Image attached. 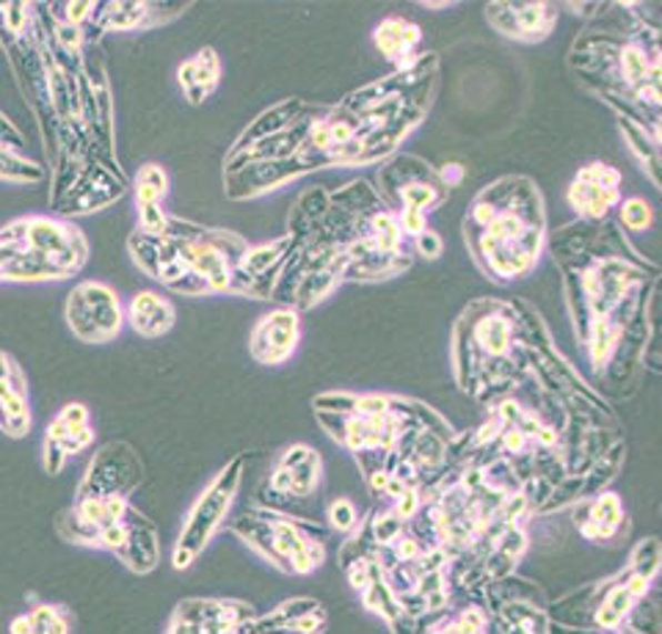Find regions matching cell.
Wrapping results in <instances>:
<instances>
[{
    "label": "cell",
    "mask_w": 662,
    "mask_h": 634,
    "mask_svg": "<svg viewBox=\"0 0 662 634\" xmlns=\"http://www.w3.org/2000/svg\"><path fill=\"white\" fill-rule=\"evenodd\" d=\"M635 20L619 28H588L569 50V67L604 105L660 135L662 48L660 26L643 20L635 3H619Z\"/></svg>",
    "instance_id": "obj_1"
},
{
    "label": "cell",
    "mask_w": 662,
    "mask_h": 634,
    "mask_svg": "<svg viewBox=\"0 0 662 634\" xmlns=\"http://www.w3.org/2000/svg\"><path fill=\"white\" fill-rule=\"evenodd\" d=\"M472 260L496 284L524 279L546 251L544 197L530 177H500L470 202L461 221Z\"/></svg>",
    "instance_id": "obj_2"
},
{
    "label": "cell",
    "mask_w": 662,
    "mask_h": 634,
    "mask_svg": "<svg viewBox=\"0 0 662 634\" xmlns=\"http://www.w3.org/2000/svg\"><path fill=\"white\" fill-rule=\"evenodd\" d=\"M453 373L461 392L494 405L533 375L528 329L516 301L478 299L453 325Z\"/></svg>",
    "instance_id": "obj_3"
},
{
    "label": "cell",
    "mask_w": 662,
    "mask_h": 634,
    "mask_svg": "<svg viewBox=\"0 0 662 634\" xmlns=\"http://www.w3.org/2000/svg\"><path fill=\"white\" fill-rule=\"evenodd\" d=\"M232 533L282 574L307 576L327 563V524L254 505L232 519Z\"/></svg>",
    "instance_id": "obj_4"
},
{
    "label": "cell",
    "mask_w": 662,
    "mask_h": 634,
    "mask_svg": "<svg viewBox=\"0 0 662 634\" xmlns=\"http://www.w3.org/2000/svg\"><path fill=\"white\" fill-rule=\"evenodd\" d=\"M243 470H247V455H235L221 466V472L204 485L202 494L197 496L193 507L188 511L185 522H182L180 535H177L174 552H171V565L174 571H188L202 552L208 550L210 541L221 530V524L230 516L235 496L241 491Z\"/></svg>",
    "instance_id": "obj_5"
},
{
    "label": "cell",
    "mask_w": 662,
    "mask_h": 634,
    "mask_svg": "<svg viewBox=\"0 0 662 634\" xmlns=\"http://www.w3.org/2000/svg\"><path fill=\"white\" fill-rule=\"evenodd\" d=\"M375 191L384 199L392 213L398 210H422L433 213L450 197V185L442 180L439 169L414 155H392L384 160L375 180Z\"/></svg>",
    "instance_id": "obj_6"
},
{
    "label": "cell",
    "mask_w": 662,
    "mask_h": 634,
    "mask_svg": "<svg viewBox=\"0 0 662 634\" xmlns=\"http://www.w3.org/2000/svg\"><path fill=\"white\" fill-rule=\"evenodd\" d=\"M64 318L72 334L81 342H89V345H102V342L117 340L124 325H128L122 299L106 282L78 284L67 295Z\"/></svg>",
    "instance_id": "obj_7"
},
{
    "label": "cell",
    "mask_w": 662,
    "mask_h": 634,
    "mask_svg": "<svg viewBox=\"0 0 662 634\" xmlns=\"http://www.w3.org/2000/svg\"><path fill=\"white\" fill-rule=\"evenodd\" d=\"M3 243H26L70 271V276L81 273L89 262V240L72 221L50 219V215H22L0 230Z\"/></svg>",
    "instance_id": "obj_8"
},
{
    "label": "cell",
    "mask_w": 662,
    "mask_h": 634,
    "mask_svg": "<svg viewBox=\"0 0 662 634\" xmlns=\"http://www.w3.org/2000/svg\"><path fill=\"white\" fill-rule=\"evenodd\" d=\"M257 610L238 598H185L171 613L169 634H243L251 630Z\"/></svg>",
    "instance_id": "obj_9"
},
{
    "label": "cell",
    "mask_w": 662,
    "mask_h": 634,
    "mask_svg": "<svg viewBox=\"0 0 662 634\" xmlns=\"http://www.w3.org/2000/svg\"><path fill=\"white\" fill-rule=\"evenodd\" d=\"M128 188L130 182L124 177L122 165L108 163L100 155H91L86 160L81 174H78L76 185L70 188V193L53 210L59 215H64V219L100 213V210L117 204L128 193Z\"/></svg>",
    "instance_id": "obj_10"
},
{
    "label": "cell",
    "mask_w": 662,
    "mask_h": 634,
    "mask_svg": "<svg viewBox=\"0 0 662 634\" xmlns=\"http://www.w3.org/2000/svg\"><path fill=\"white\" fill-rule=\"evenodd\" d=\"M141 480H144V466H141V459L136 455V450L122 442H113L97 450L89 470H86V477L81 489H78V494L81 496L128 494L130 496V491L139 489Z\"/></svg>",
    "instance_id": "obj_11"
},
{
    "label": "cell",
    "mask_w": 662,
    "mask_h": 634,
    "mask_svg": "<svg viewBox=\"0 0 662 634\" xmlns=\"http://www.w3.org/2000/svg\"><path fill=\"white\" fill-rule=\"evenodd\" d=\"M566 199L580 221H604L621 202V171L604 160L585 163L574 174Z\"/></svg>",
    "instance_id": "obj_12"
},
{
    "label": "cell",
    "mask_w": 662,
    "mask_h": 634,
    "mask_svg": "<svg viewBox=\"0 0 662 634\" xmlns=\"http://www.w3.org/2000/svg\"><path fill=\"white\" fill-rule=\"evenodd\" d=\"M191 3H144V0H117V3H100L91 26L83 28L86 44L100 42L108 31H144L152 26H165L177 20Z\"/></svg>",
    "instance_id": "obj_13"
},
{
    "label": "cell",
    "mask_w": 662,
    "mask_h": 634,
    "mask_svg": "<svg viewBox=\"0 0 662 634\" xmlns=\"http://www.w3.org/2000/svg\"><path fill=\"white\" fill-rule=\"evenodd\" d=\"M558 9H561L558 3H516V0L505 3L500 0V3H489L483 14H487L489 26L502 37L535 44L544 42L552 33L558 22Z\"/></svg>",
    "instance_id": "obj_14"
},
{
    "label": "cell",
    "mask_w": 662,
    "mask_h": 634,
    "mask_svg": "<svg viewBox=\"0 0 662 634\" xmlns=\"http://www.w3.org/2000/svg\"><path fill=\"white\" fill-rule=\"evenodd\" d=\"M301 342V312L293 306H279V310L268 312L257 320L249 336V351L254 362L268 364H284L295 353Z\"/></svg>",
    "instance_id": "obj_15"
},
{
    "label": "cell",
    "mask_w": 662,
    "mask_h": 634,
    "mask_svg": "<svg viewBox=\"0 0 662 634\" xmlns=\"http://www.w3.org/2000/svg\"><path fill=\"white\" fill-rule=\"evenodd\" d=\"M307 171L295 158L288 160H268V163H251L247 169H238L224 174V193L235 202H249V199L271 193L288 182L301 180Z\"/></svg>",
    "instance_id": "obj_16"
},
{
    "label": "cell",
    "mask_w": 662,
    "mask_h": 634,
    "mask_svg": "<svg viewBox=\"0 0 662 634\" xmlns=\"http://www.w3.org/2000/svg\"><path fill=\"white\" fill-rule=\"evenodd\" d=\"M580 502L582 507L574 511V527L591 544H613L621 530H626L624 502L615 491L604 489Z\"/></svg>",
    "instance_id": "obj_17"
},
{
    "label": "cell",
    "mask_w": 662,
    "mask_h": 634,
    "mask_svg": "<svg viewBox=\"0 0 662 634\" xmlns=\"http://www.w3.org/2000/svg\"><path fill=\"white\" fill-rule=\"evenodd\" d=\"M327 607L315 598H288L271 613L257 615L249 632H295V634H315L327 626Z\"/></svg>",
    "instance_id": "obj_18"
},
{
    "label": "cell",
    "mask_w": 662,
    "mask_h": 634,
    "mask_svg": "<svg viewBox=\"0 0 662 634\" xmlns=\"http://www.w3.org/2000/svg\"><path fill=\"white\" fill-rule=\"evenodd\" d=\"M315 108L318 105L301 100V97H288V100H282V102H277V105L265 108V111H262L260 117H257L254 122H251L249 128L243 130L241 135H238V141L230 147V152L243 150V147L257 144V141H262V139H271V135L288 133V130H293L295 124L304 122V119L310 117Z\"/></svg>",
    "instance_id": "obj_19"
},
{
    "label": "cell",
    "mask_w": 662,
    "mask_h": 634,
    "mask_svg": "<svg viewBox=\"0 0 662 634\" xmlns=\"http://www.w3.org/2000/svg\"><path fill=\"white\" fill-rule=\"evenodd\" d=\"M373 42L381 50V56L395 67V72H409L420 61L417 44L422 42V31L420 26L403 20V17H384L375 26Z\"/></svg>",
    "instance_id": "obj_20"
},
{
    "label": "cell",
    "mask_w": 662,
    "mask_h": 634,
    "mask_svg": "<svg viewBox=\"0 0 662 634\" xmlns=\"http://www.w3.org/2000/svg\"><path fill=\"white\" fill-rule=\"evenodd\" d=\"M9 260L0 268V282H14V284H37V282H61L70 279L61 262H56L53 256L42 254V251L31 249L26 243H9Z\"/></svg>",
    "instance_id": "obj_21"
},
{
    "label": "cell",
    "mask_w": 662,
    "mask_h": 634,
    "mask_svg": "<svg viewBox=\"0 0 662 634\" xmlns=\"http://www.w3.org/2000/svg\"><path fill=\"white\" fill-rule=\"evenodd\" d=\"M124 318H128V325L136 334L144 336V340H158L177 325V306L156 290H141L128 304Z\"/></svg>",
    "instance_id": "obj_22"
},
{
    "label": "cell",
    "mask_w": 662,
    "mask_h": 634,
    "mask_svg": "<svg viewBox=\"0 0 662 634\" xmlns=\"http://www.w3.org/2000/svg\"><path fill=\"white\" fill-rule=\"evenodd\" d=\"M615 122H619L621 135L626 139V147L632 150V155H635L643 174L649 177V182H652L654 188H660V135L649 133L646 128H641V124L630 122V119L624 117H619Z\"/></svg>",
    "instance_id": "obj_23"
},
{
    "label": "cell",
    "mask_w": 662,
    "mask_h": 634,
    "mask_svg": "<svg viewBox=\"0 0 662 634\" xmlns=\"http://www.w3.org/2000/svg\"><path fill=\"white\" fill-rule=\"evenodd\" d=\"M327 210H329V188L323 185L310 188V191H304L299 199H295L293 210H290L288 215V232L290 235H304V232H310L312 227L327 215Z\"/></svg>",
    "instance_id": "obj_24"
},
{
    "label": "cell",
    "mask_w": 662,
    "mask_h": 634,
    "mask_svg": "<svg viewBox=\"0 0 662 634\" xmlns=\"http://www.w3.org/2000/svg\"><path fill=\"white\" fill-rule=\"evenodd\" d=\"M288 466V464H284ZM290 472H293V483H290V502H310L315 500L318 491H321V483H323V459L318 450H310V455L307 459H301L299 464L290 466Z\"/></svg>",
    "instance_id": "obj_25"
},
{
    "label": "cell",
    "mask_w": 662,
    "mask_h": 634,
    "mask_svg": "<svg viewBox=\"0 0 662 634\" xmlns=\"http://www.w3.org/2000/svg\"><path fill=\"white\" fill-rule=\"evenodd\" d=\"M0 180L17 185H39L44 180V165L22 155L14 147H0Z\"/></svg>",
    "instance_id": "obj_26"
},
{
    "label": "cell",
    "mask_w": 662,
    "mask_h": 634,
    "mask_svg": "<svg viewBox=\"0 0 662 634\" xmlns=\"http://www.w3.org/2000/svg\"><path fill=\"white\" fill-rule=\"evenodd\" d=\"M193 59H197V83L185 91V97L191 105H202V102L208 100V97H213V91L219 89L221 61L213 48H202Z\"/></svg>",
    "instance_id": "obj_27"
},
{
    "label": "cell",
    "mask_w": 662,
    "mask_h": 634,
    "mask_svg": "<svg viewBox=\"0 0 662 634\" xmlns=\"http://www.w3.org/2000/svg\"><path fill=\"white\" fill-rule=\"evenodd\" d=\"M133 193L136 208H141V204H163V199L169 197V174H165L163 165H141L133 177Z\"/></svg>",
    "instance_id": "obj_28"
},
{
    "label": "cell",
    "mask_w": 662,
    "mask_h": 634,
    "mask_svg": "<svg viewBox=\"0 0 662 634\" xmlns=\"http://www.w3.org/2000/svg\"><path fill=\"white\" fill-rule=\"evenodd\" d=\"M619 208V227L626 232H649L654 224V210L646 199L630 197L615 204Z\"/></svg>",
    "instance_id": "obj_29"
},
{
    "label": "cell",
    "mask_w": 662,
    "mask_h": 634,
    "mask_svg": "<svg viewBox=\"0 0 662 634\" xmlns=\"http://www.w3.org/2000/svg\"><path fill=\"white\" fill-rule=\"evenodd\" d=\"M31 630L33 634H67L72 630V618L61 604H37L31 610Z\"/></svg>",
    "instance_id": "obj_30"
},
{
    "label": "cell",
    "mask_w": 662,
    "mask_h": 634,
    "mask_svg": "<svg viewBox=\"0 0 662 634\" xmlns=\"http://www.w3.org/2000/svg\"><path fill=\"white\" fill-rule=\"evenodd\" d=\"M660 563H662V546H660V539H654V535H649V539H643L641 544L632 550L630 555V568L638 571V574L649 576V580H658L660 574Z\"/></svg>",
    "instance_id": "obj_31"
},
{
    "label": "cell",
    "mask_w": 662,
    "mask_h": 634,
    "mask_svg": "<svg viewBox=\"0 0 662 634\" xmlns=\"http://www.w3.org/2000/svg\"><path fill=\"white\" fill-rule=\"evenodd\" d=\"M359 507L353 505L348 496H337V500H331L327 505V527L334 530V533L340 535H348L357 530L359 524Z\"/></svg>",
    "instance_id": "obj_32"
},
{
    "label": "cell",
    "mask_w": 662,
    "mask_h": 634,
    "mask_svg": "<svg viewBox=\"0 0 662 634\" xmlns=\"http://www.w3.org/2000/svg\"><path fill=\"white\" fill-rule=\"evenodd\" d=\"M169 230V213L163 204H141L139 208V232L147 235H165Z\"/></svg>",
    "instance_id": "obj_33"
},
{
    "label": "cell",
    "mask_w": 662,
    "mask_h": 634,
    "mask_svg": "<svg viewBox=\"0 0 662 634\" xmlns=\"http://www.w3.org/2000/svg\"><path fill=\"white\" fill-rule=\"evenodd\" d=\"M387 505H390L392 511H395L398 516L403 519V522H412V519L417 516V511H420V505H422L420 489H407L401 496H398V500L387 502Z\"/></svg>",
    "instance_id": "obj_34"
},
{
    "label": "cell",
    "mask_w": 662,
    "mask_h": 634,
    "mask_svg": "<svg viewBox=\"0 0 662 634\" xmlns=\"http://www.w3.org/2000/svg\"><path fill=\"white\" fill-rule=\"evenodd\" d=\"M412 245H414V254L422 256V260H437V256H442L444 251V240L433 230H425L422 235H417L412 240Z\"/></svg>",
    "instance_id": "obj_35"
},
{
    "label": "cell",
    "mask_w": 662,
    "mask_h": 634,
    "mask_svg": "<svg viewBox=\"0 0 662 634\" xmlns=\"http://www.w3.org/2000/svg\"><path fill=\"white\" fill-rule=\"evenodd\" d=\"M91 444H94V431H91V422H89V425L72 427L70 436L61 442V450H64L67 455H78L83 453V450H89Z\"/></svg>",
    "instance_id": "obj_36"
},
{
    "label": "cell",
    "mask_w": 662,
    "mask_h": 634,
    "mask_svg": "<svg viewBox=\"0 0 662 634\" xmlns=\"http://www.w3.org/2000/svg\"><path fill=\"white\" fill-rule=\"evenodd\" d=\"M398 224H401L403 235L409 240H414L417 235L428 230V215L422 210H398Z\"/></svg>",
    "instance_id": "obj_37"
},
{
    "label": "cell",
    "mask_w": 662,
    "mask_h": 634,
    "mask_svg": "<svg viewBox=\"0 0 662 634\" xmlns=\"http://www.w3.org/2000/svg\"><path fill=\"white\" fill-rule=\"evenodd\" d=\"M67 459H70V455L61 450L59 442H50V439H44V442H42V464H44V472H48V475H59V472L67 466Z\"/></svg>",
    "instance_id": "obj_38"
},
{
    "label": "cell",
    "mask_w": 662,
    "mask_h": 634,
    "mask_svg": "<svg viewBox=\"0 0 662 634\" xmlns=\"http://www.w3.org/2000/svg\"><path fill=\"white\" fill-rule=\"evenodd\" d=\"M61 416L67 420V425L70 427H81V425H89V409H86L83 403H67L64 409L59 411Z\"/></svg>",
    "instance_id": "obj_39"
},
{
    "label": "cell",
    "mask_w": 662,
    "mask_h": 634,
    "mask_svg": "<svg viewBox=\"0 0 662 634\" xmlns=\"http://www.w3.org/2000/svg\"><path fill=\"white\" fill-rule=\"evenodd\" d=\"M0 147H14V150H22V133L9 122V119H6V113H0Z\"/></svg>",
    "instance_id": "obj_40"
},
{
    "label": "cell",
    "mask_w": 662,
    "mask_h": 634,
    "mask_svg": "<svg viewBox=\"0 0 662 634\" xmlns=\"http://www.w3.org/2000/svg\"><path fill=\"white\" fill-rule=\"evenodd\" d=\"M177 80H180L182 91H188L193 83H197V59H193V56L182 61L180 70H177Z\"/></svg>",
    "instance_id": "obj_41"
},
{
    "label": "cell",
    "mask_w": 662,
    "mask_h": 634,
    "mask_svg": "<svg viewBox=\"0 0 662 634\" xmlns=\"http://www.w3.org/2000/svg\"><path fill=\"white\" fill-rule=\"evenodd\" d=\"M572 9V14L578 17H599L610 9L613 3H566Z\"/></svg>",
    "instance_id": "obj_42"
},
{
    "label": "cell",
    "mask_w": 662,
    "mask_h": 634,
    "mask_svg": "<svg viewBox=\"0 0 662 634\" xmlns=\"http://www.w3.org/2000/svg\"><path fill=\"white\" fill-rule=\"evenodd\" d=\"M9 632L11 634H33V630H31V615L26 613V615H20V618L11 621Z\"/></svg>",
    "instance_id": "obj_43"
},
{
    "label": "cell",
    "mask_w": 662,
    "mask_h": 634,
    "mask_svg": "<svg viewBox=\"0 0 662 634\" xmlns=\"http://www.w3.org/2000/svg\"><path fill=\"white\" fill-rule=\"evenodd\" d=\"M450 6L453 3H428L425 0V3H422V9H450Z\"/></svg>",
    "instance_id": "obj_44"
}]
</instances>
